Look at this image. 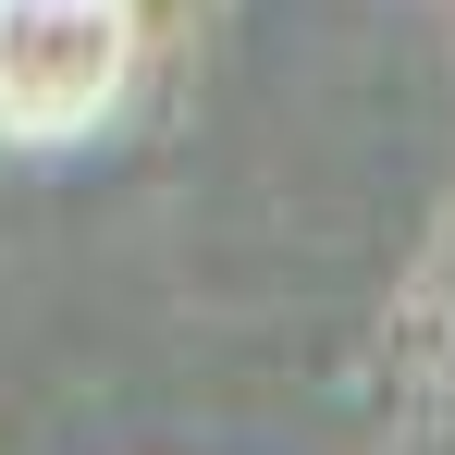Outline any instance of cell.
I'll return each mask as SVG.
<instances>
[{"label":"cell","mask_w":455,"mask_h":455,"mask_svg":"<svg viewBox=\"0 0 455 455\" xmlns=\"http://www.w3.org/2000/svg\"><path fill=\"white\" fill-rule=\"evenodd\" d=\"M431 431H443V455H455V307H443V381H431Z\"/></svg>","instance_id":"6da1fadb"},{"label":"cell","mask_w":455,"mask_h":455,"mask_svg":"<svg viewBox=\"0 0 455 455\" xmlns=\"http://www.w3.org/2000/svg\"><path fill=\"white\" fill-rule=\"evenodd\" d=\"M185 12H210V0H124V25H136V37H172Z\"/></svg>","instance_id":"7a4b0ae2"}]
</instances>
